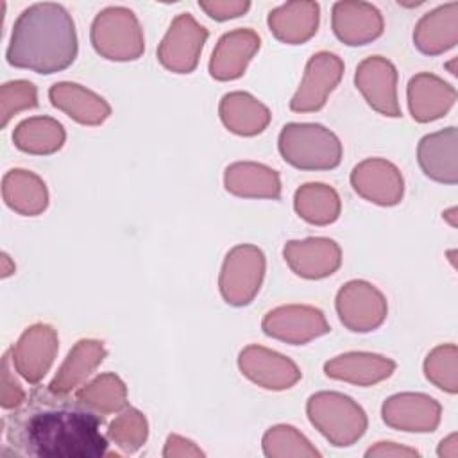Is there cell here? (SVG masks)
Listing matches in <instances>:
<instances>
[{"mask_svg": "<svg viewBox=\"0 0 458 458\" xmlns=\"http://www.w3.org/2000/svg\"><path fill=\"white\" fill-rule=\"evenodd\" d=\"M104 415L68 394L36 386L4 420L7 444L20 456L100 458L109 438L100 433Z\"/></svg>", "mask_w": 458, "mask_h": 458, "instance_id": "1", "label": "cell"}, {"mask_svg": "<svg viewBox=\"0 0 458 458\" xmlns=\"http://www.w3.org/2000/svg\"><path fill=\"white\" fill-rule=\"evenodd\" d=\"M77 34L70 13L54 2L34 4L16 18L5 52L14 68L50 75L77 57Z\"/></svg>", "mask_w": 458, "mask_h": 458, "instance_id": "2", "label": "cell"}, {"mask_svg": "<svg viewBox=\"0 0 458 458\" xmlns=\"http://www.w3.org/2000/svg\"><path fill=\"white\" fill-rule=\"evenodd\" d=\"M286 163L299 170H331L342 161V143L320 123H286L277 141Z\"/></svg>", "mask_w": 458, "mask_h": 458, "instance_id": "3", "label": "cell"}, {"mask_svg": "<svg viewBox=\"0 0 458 458\" xmlns=\"http://www.w3.org/2000/svg\"><path fill=\"white\" fill-rule=\"evenodd\" d=\"M310 422L336 447L352 445L367 429V415L360 404L338 392H318L306 404Z\"/></svg>", "mask_w": 458, "mask_h": 458, "instance_id": "4", "label": "cell"}, {"mask_svg": "<svg viewBox=\"0 0 458 458\" xmlns=\"http://www.w3.org/2000/svg\"><path fill=\"white\" fill-rule=\"evenodd\" d=\"M93 48L111 61H132L143 54V36L132 11L109 7L91 25Z\"/></svg>", "mask_w": 458, "mask_h": 458, "instance_id": "5", "label": "cell"}, {"mask_svg": "<svg viewBox=\"0 0 458 458\" xmlns=\"http://www.w3.org/2000/svg\"><path fill=\"white\" fill-rule=\"evenodd\" d=\"M265 274V256L254 245L234 247L222 267L220 292L227 304L245 306L259 290Z\"/></svg>", "mask_w": 458, "mask_h": 458, "instance_id": "6", "label": "cell"}, {"mask_svg": "<svg viewBox=\"0 0 458 458\" xmlns=\"http://www.w3.org/2000/svg\"><path fill=\"white\" fill-rule=\"evenodd\" d=\"M208 30L191 14H179L157 48L159 63L174 73H191L199 63Z\"/></svg>", "mask_w": 458, "mask_h": 458, "instance_id": "7", "label": "cell"}, {"mask_svg": "<svg viewBox=\"0 0 458 458\" xmlns=\"http://www.w3.org/2000/svg\"><path fill=\"white\" fill-rule=\"evenodd\" d=\"M340 322L356 333L379 327L386 317V301L379 290L365 281H351L336 295Z\"/></svg>", "mask_w": 458, "mask_h": 458, "instance_id": "8", "label": "cell"}, {"mask_svg": "<svg viewBox=\"0 0 458 458\" xmlns=\"http://www.w3.org/2000/svg\"><path fill=\"white\" fill-rule=\"evenodd\" d=\"M344 75V63L336 54L318 52L311 55L297 93L290 100L295 113H311L326 106L329 93L338 86Z\"/></svg>", "mask_w": 458, "mask_h": 458, "instance_id": "9", "label": "cell"}, {"mask_svg": "<svg viewBox=\"0 0 458 458\" xmlns=\"http://www.w3.org/2000/svg\"><path fill=\"white\" fill-rule=\"evenodd\" d=\"M265 335L288 342L292 345H302L311 338L329 333V324L324 313L311 306H281L268 311L261 322Z\"/></svg>", "mask_w": 458, "mask_h": 458, "instance_id": "10", "label": "cell"}, {"mask_svg": "<svg viewBox=\"0 0 458 458\" xmlns=\"http://www.w3.org/2000/svg\"><path fill=\"white\" fill-rule=\"evenodd\" d=\"M356 88L365 97L367 104L385 114L401 116V107L397 102V72L395 66L383 59L381 55H372L360 63L354 77Z\"/></svg>", "mask_w": 458, "mask_h": 458, "instance_id": "11", "label": "cell"}, {"mask_svg": "<svg viewBox=\"0 0 458 458\" xmlns=\"http://www.w3.org/2000/svg\"><path fill=\"white\" fill-rule=\"evenodd\" d=\"M13 367L23 379L36 385L48 372L57 352V335L47 324H34L23 331L18 344L11 347Z\"/></svg>", "mask_w": 458, "mask_h": 458, "instance_id": "12", "label": "cell"}, {"mask_svg": "<svg viewBox=\"0 0 458 458\" xmlns=\"http://www.w3.org/2000/svg\"><path fill=\"white\" fill-rule=\"evenodd\" d=\"M238 365L242 374L268 390H284L301 379V370L292 360L258 345L243 349L240 352Z\"/></svg>", "mask_w": 458, "mask_h": 458, "instance_id": "13", "label": "cell"}, {"mask_svg": "<svg viewBox=\"0 0 458 458\" xmlns=\"http://www.w3.org/2000/svg\"><path fill=\"white\" fill-rule=\"evenodd\" d=\"M381 415L394 429L428 433L440 422V404L424 394H397L385 401Z\"/></svg>", "mask_w": 458, "mask_h": 458, "instance_id": "14", "label": "cell"}, {"mask_svg": "<svg viewBox=\"0 0 458 458\" xmlns=\"http://www.w3.org/2000/svg\"><path fill=\"white\" fill-rule=\"evenodd\" d=\"M351 184L358 195L379 206H394L403 199V177L385 159H367L356 165Z\"/></svg>", "mask_w": 458, "mask_h": 458, "instance_id": "15", "label": "cell"}, {"mask_svg": "<svg viewBox=\"0 0 458 458\" xmlns=\"http://www.w3.org/2000/svg\"><path fill=\"white\" fill-rule=\"evenodd\" d=\"M283 254L290 268L306 279H322L331 276L342 261L340 247L329 238L288 242Z\"/></svg>", "mask_w": 458, "mask_h": 458, "instance_id": "16", "label": "cell"}, {"mask_svg": "<svg viewBox=\"0 0 458 458\" xmlns=\"http://www.w3.org/2000/svg\"><path fill=\"white\" fill-rule=\"evenodd\" d=\"M333 30L345 45H365L383 34V18L370 4L336 2L333 5Z\"/></svg>", "mask_w": 458, "mask_h": 458, "instance_id": "17", "label": "cell"}, {"mask_svg": "<svg viewBox=\"0 0 458 458\" xmlns=\"http://www.w3.org/2000/svg\"><path fill=\"white\" fill-rule=\"evenodd\" d=\"M259 36L250 29H238L220 38L209 61V73L216 81H233L243 75L249 61L259 50Z\"/></svg>", "mask_w": 458, "mask_h": 458, "instance_id": "18", "label": "cell"}, {"mask_svg": "<svg viewBox=\"0 0 458 458\" xmlns=\"http://www.w3.org/2000/svg\"><path fill=\"white\" fill-rule=\"evenodd\" d=\"M417 159L429 179L444 184H456V127L426 134L419 141Z\"/></svg>", "mask_w": 458, "mask_h": 458, "instance_id": "19", "label": "cell"}, {"mask_svg": "<svg viewBox=\"0 0 458 458\" xmlns=\"http://www.w3.org/2000/svg\"><path fill=\"white\" fill-rule=\"evenodd\" d=\"M454 100V88L435 75L419 73L408 84V106L417 122H431L444 116Z\"/></svg>", "mask_w": 458, "mask_h": 458, "instance_id": "20", "label": "cell"}, {"mask_svg": "<svg viewBox=\"0 0 458 458\" xmlns=\"http://www.w3.org/2000/svg\"><path fill=\"white\" fill-rule=\"evenodd\" d=\"M48 97L54 107L82 125H98L111 114V107L104 98L73 82L54 84L48 89Z\"/></svg>", "mask_w": 458, "mask_h": 458, "instance_id": "21", "label": "cell"}, {"mask_svg": "<svg viewBox=\"0 0 458 458\" xmlns=\"http://www.w3.org/2000/svg\"><path fill=\"white\" fill-rule=\"evenodd\" d=\"M395 369V363L385 356L370 352H347L336 356L324 365L327 377L349 381L354 385H374L388 377Z\"/></svg>", "mask_w": 458, "mask_h": 458, "instance_id": "22", "label": "cell"}, {"mask_svg": "<svg viewBox=\"0 0 458 458\" xmlns=\"http://www.w3.org/2000/svg\"><path fill=\"white\" fill-rule=\"evenodd\" d=\"M220 118L229 131L240 136H254L268 125L270 111L252 95L233 91L224 95L220 102Z\"/></svg>", "mask_w": 458, "mask_h": 458, "instance_id": "23", "label": "cell"}, {"mask_svg": "<svg viewBox=\"0 0 458 458\" xmlns=\"http://www.w3.org/2000/svg\"><path fill=\"white\" fill-rule=\"evenodd\" d=\"M225 190L238 197L279 199L281 182L276 170L258 163H234L225 168Z\"/></svg>", "mask_w": 458, "mask_h": 458, "instance_id": "24", "label": "cell"}, {"mask_svg": "<svg viewBox=\"0 0 458 458\" xmlns=\"http://www.w3.org/2000/svg\"><path fill=\"white\" fill-rule=\"evenodd\" d=\"M456 9L458 4L438 7L428 13L413 32L415 47L428 55L442 54L456 45Z\"/></svg>", "mask_w": 458, "mask_h": 458, "instance_id": "25", "label": "cell"}, {"mask_svg": "<svg viewBox=\"0 0 458 458\" xmlns=\"http://www.w3.org/2000/svg\"><path fill=\"white\" fill-rule=\"evenodd\" d=\"M2 195L13 211L29 216L45 211L48 204L45 182L27 170H9L4 175Z\"/></svg>", "mask_w": 458, "mask_h": 458, "instance_id": "26", "label": "cell"}, {"mask_svg": "<svg viewBox=\"0 0 458 458\" xmlns=\"http://www.w3.org/2000/svg\"><path fill=\"white\" fill-rule=\"evenodd\" d=\"M106 358V349L102 342L81 340L68 352L64 363L57 370L55 377L50 381V390L57 394H70L79 383H82L102 360Z\"/></svg>", "mask_w": 458, "mask_h": 458, "instance_id": "27", "label": "cell"}, {"mask_svg": "<svg viewBox=\"0 0 458 458\" xmlns=\"http://www.w3.org/2000/svg\"><path fill=\"white\" fill-rule=\"evenodd\" d=\"M63 125L48 116L27 118L13 132V141L21 152L52 154L64 143Z\"/></svg>", "mask_w": 458, "mask_h": 458, "instance_id": "28", "label": "cell"}, {"mask_svg": "<svg viewBox=\"0 0 458 458\" xmlns=\"http://www.w3.org/2000/svg\"><path fill=\"white\" fill-rule=\"evenodd\" d=\"M295 211L301 218L315 225H326L338 218L340 199L338 193L326 184L310 182L295 191Z\"/></svg>", "mask_w": 458, "mask_h": 458, "instance_id": "29", "label": "cell"}, {"mask_svg": "<svg viewBox=\"0 0 458 458\" xmlns=\"http://www.w3.org/2000/svg\"><path fill=\"white\" fill-rule=\"evenodd\" d=\"M84 404L93 408L95 411L107 415L122 410L127 399V388L123 381L114 374H102L89 385H84L77 394Z\"/></svg>", "mask_w": 458, "mask_h": 458, "instance_id": "30", "label": "cell"}, {"mask_svg": "<svg viewBox=\"0 0 458 458\" xmlns=\"http://www.w3.org/2000/svg\"><path fill=\"white\" fill-rule=\"evenodd\" d=\"M318 5L308 14L290 13L288 4L268 14V27L279 41L288 45H299L310 39L317 32Z\"/></svg>", "mask_w": 458, "mask_h": 458, "instance_id": "31", "label": "cell"}, {"mask_svg": "<svg viewBox=\"0 0 458 458\" xmlns=\"http://www.w3.org/2000/svg\"><path fill=\"white\" fill-rule=\"evenodd\" d=\"M148 435V426L143 417L134 408H127L122 415H118L107 428L106 437L114 442L123 453L138 451Z\"/></svg>", "mask_w": 458, "mask_h": 458, "instance_id": "32", "label": "cell"}, {"mask_svg": "<svg viewBox=\"0 0 458 458\" xmlns=\"http://www.w3.org/2000/svg\"><path fill=\"white\" fill-rule=\"evenodd\" d=\"M267 456H320V453L292 426H274L263 437Z\"/></svg>", "mask_w": 458, "mask_h": 458, "instance_id": "33", "label": "cell"}, {"mask_svg": "<svg viewBox=\"0 0 458 458\" xmlns=\"http://www.w3.org/2000/svg\"><path fill=\"white\" fill-rule=\"evenodd\" d=\"M426 377L438 388L456 394V347L440 345L428 354L424 363Z\"/></svg>", "mask_w": 458, "mask_h": 458, "instance_id": "34", "label": "cell"}, {"mask_svg": "<svg viewBox=\"0 0 458 458\" xmlns=\"http://www.w3.org/2000/svg\"><path fill=\"white\" fill-rule=\"evenodd\" d=\"M38 106L36 86L29 81H13L2 86V127L20 109H32Z\"/></svg>", "mask_w": 458, "mask_h": 458, "instance_id": "35", "label": "cell"}, {"mask_svg": "<svg viewBox=\"0 0 458 458\" xmlns=\"http://www.w3.org/2000/svg\"><path fill=\"white\" fill-rule=\"evenodd\" d=\"M9 363H11V352H5L4 363H2V406L5 410H13L20 406L27 397L21 386L16 383V379H11Z\"/></svg>", "mask_w": 458, "mask_h": 458, "instance_id": "36", "label": "cell"}, {"mask_svg": "<svg viewBox=\"0 0 458 458\" xmlns=\"http://www.w3.org/2000/svg\"><path fill=\"white\" fill-rule=\"evenodd\" d=\"M199 5L213 18L218 21L229 20V18H236L242 16V13H245L250 4L243 2V4H222V2H199Z\"/></svg>", "mask_w": 458, "mask_h": 458, "instance_id": "37", "label": "cell"}, {"mask_svg": "<svg viewBox=\"0 0 458 458\" xmlns=\"http://www.w3.org/2000/svg\"><path fill=\"white\" fill-rule=\"evenodd\" d=\"M163 456L172 458V456H204V453L190 440L179 437V435H170L163 451Z\"/></svg>", "mask_w": 458, "mask_h": 458, "instance_id": "38", "label": "cell"}, {"mask_svg": "<svg viewBox=\"0 0 458 458\" xmlns=\"http://www.w3.org/2000/svg\"><path fill=\"white\" fill-rule=\"evenodd\" d=\"M365 456H419L415 449L397 445L395 442H377L374 447L367 449Z\"/></svg>", "mask_w": 458, "mask_h": 458, "instance_id": "39", "label": "cell"}, {"mask_svg": "<svg viewBox=\"0 0 458 458\" xmlns=\"http://www.w3.org/2000/svg\"><path fill=\"white\" fill-rule=\"evenodd\" d=\"M458 454V445H456V435H449L445 440L440 442L438 445V456H449L454 458Z\"/></svg>", "mask_w": 458, "mask_h": 458, "instance_id": "40", "label": "cell"}]
</instances>
